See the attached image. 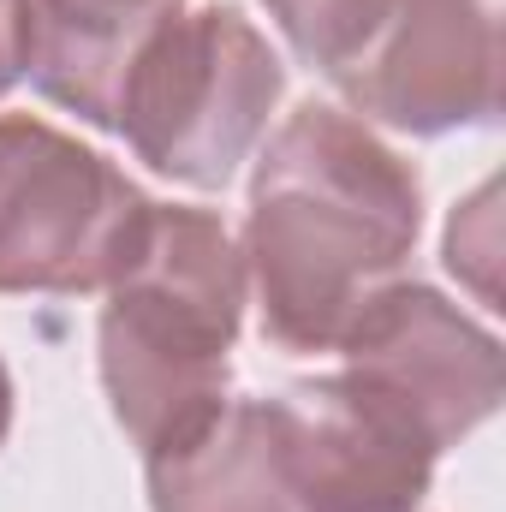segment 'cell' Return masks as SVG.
Listing matches in <instances>:
<instances>
[{"label":"cell","mask_w":506,"mask_h":512,"mask_svg":"<svg viewBox=\"0 0 506 512\" xmlns=\"http://www.w3.org/2000/svg\"><path fill=\"white\" fill-rule=\"evenodd\" d=\"M423 197L411 167L340 108H298L251 179L245 256L262 334L286 352H328L411 256Z\"/></svg>","instance_id":"cell-1"},{"label":"cell","mask_w":506,"mask_h":512,"mask_svg":"<svg viewBox=\"0 0 506 512\" xmlns=\"http://www.w3.org/2000/svg\"><path fill=\"white\" fill-rule=\"evenodd\" d=\"M245 310V256L203 209H149V233L102 310V382L149 453L191 447L227 411V346Z\"/></svg>","instance_id":"cell-2"},{"label":"cell","mask_w":506,"mask_h":512,"mask_svg":"<svg viewBox=\"0 0 506 512\" xmlns=\"http://www.w3.org/2000/svg\"><path fill=\"white\" fill-rule=\"evenodd\" d=\"M280 84L286 72L274 48L245 24V12L173 6L137 48L114 126L155 173H173L185 185H221L274 114Z\"/></svg>","instance_id":"cell-3"},{"label":"cell","mask_w":506,"mask_h":512,"mask_svg":"<svg viewBox=\"0 0 506 512\" xmlns=\"http://www.w3.org/2000/svg\"><path fill=\"white\" fill-rule=\"evenodd\" d=\"M149 197L42 120H0V292L114 286L149 233Z\"/></svg>","instance_id":"cell-4"},{"label":"cell","mask_w":506,"mask_h":512,"mask_svg":"<svg viewBox=\"0 0 506 512\" xmlns=\"http://www.w3.org/2000/svg\"><path fill=\"white\" fill-rule=\"evenodd\" d=\"M346 382L405 417L435 453L471 435L506 387L501 346L429 286H381L340 340Z\"/></svg>","instance_id":"cell-5"},{"label":"cell","mask_w":506,"mask_h":512,"mask_svg":"<svg viewBox=\"0 0 506 512\" xmlns=\"http://www.w3.org/2000/svg\"><path fill=\"white\" fill-rule=\"evenodd\" d=\"M346 102L399 131H453L501 108V0H399L328 72Z\"/></svg>","instance_id":"cell-6"},{"label":"cell","mask_w":506,"mask_h":512,"mask_svg":"<svg viewBox=\"0 0 506 512\" xmlns=\"http://www.w3.org/2000/svg\"><path fill=\"white\" fill-rule=\"evenodd\" d=\"M298 399L304 405H292V459L304 512H417L435 447L405 417H393L346 376Z\"/></svg>","instance_id":"cell-7"},{"label":"cell","mask_w":506,"mask_h":512,"mask_svg":"<svg viewBox=\"0 0 506 512\" xmlns=\"http://www.w3.org/2000/svg\"><path fill=\"white\" fill-rule=\"evenodd\" d=\"M155 512H304L292 405L239 399L191 447L149 459Z\"/></svg>","instance_id":"cell-8"},{"label":"cell","mask_w":506,"mask_h":512,"mask_svg":"<svg viewBox=\"0 0 506 512\" xmlns=\"http://www.w3.org/2000/svg\"><path fill=\"white\" fill-rule=\"evenodd\" d=\"M179 0H24V72L90 126L120 120L137 48Z\"/></svg>","instance_id":"cell-9"},{"label":"cell","mask_w":506,"mask_h":512,"mask_svg":"<svg viewBox=\"0 0 506 512\" xmlns=\"http://www.w3.org/2000/svg\"><path fill=\"white\" fill-rule=\"evenodd\" d=\"M24 72V0H0V96Z\"/></svg>","instance_id":"cell-10"},{"label":"cell","mask_w":506,"mask_h":512,"mask_svg":"<svg viewBox=\"0 0 506 512\" xmlns=\"http://www.w3.org/2000/svg\"><path fill=\"white\" fill-rule=\"evenodd\" d=\"M6 423H12V382H6V370H0V441H6Z\"/></svg>","instance_id":"cell-11"}]
</instances>
